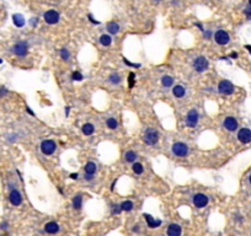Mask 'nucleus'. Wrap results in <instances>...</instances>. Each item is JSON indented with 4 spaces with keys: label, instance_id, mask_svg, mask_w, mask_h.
Wrapping results in <instances>:
<instances>
[{
    "label": "nucleus",
    "instance_id": "nucleus-1",
    "mask_svg": "<svg viewBox=\"0 0 251 236\" xmlns=\"http://www.w3.org/2000/svg\"><path fill=\"white\" fill-rule=\"evenodd\" d=\"M143 140L148 145H155L159 142V132L154 128H148L143 134Z\"/></svg>",
    "mask_w": 251,
    "mask_h": 236
},
{
    "label": "nucleus",
    "instance_id": "nucleus-2",
    "mask_svg": "<svg viewBox=\"0 0 251 236\" xmlns=\"http://www.w3.org/2000/svg\"><path fill=\"white\" fill-rule=\"evenodd\" d=\"M172 154L174 155H176L179 157H185L188 155V151H190V149H188L187 147V144L182 143V142H176V143H174L172 144Z\"/></svg>",
    "mask_w": 251,
    "mask_h": 236
},
{
    "label": "nucleus",
    "instance_id": "nucleus-3",
    "mask_svg": "<svg viewBox=\"0 0 251 236\" xmlns=\"http://www.w3.org/2000/svg\"><path fill=\"white\" fill-rule=\"evenodd\" d=\"M198 119H199V113L196 108H192L191 111H188V113L186 116V124L187 127L190 128H196L198 124Z\"/></svg>",
    "mask_w": 251,
    "mask_h": 236
},
{
    "label": "nucleus",
    "instance_id": "nucleus-4",
    "mask_svg": "<svg viewBox=\"0 0 251 236\" xmlns=\"http://www.w3.org/2000/svg\"><path fill=\"white\" fill-rule=\"evenodd\" d=\"M209 67V62L206 57H197L193 60V69L197 73H204Z\"/></svg>",
    "mask_w": 251,
    "mask_h": 236
},
{
    "label": "nucleus",
    "instance_id": "nucleus-5",
    "mask_svg": "<svg viewBox=\"0 0 251 236\" xmlns=\"http://www.w3.org/2000/svg\"><path fill=\"white\" fill-rule=\"evenodd\" d=\"M57 149V144L52 139H47L41 143V151L44 155H52Z\"/></svg>",
    "mask_w": 251,
    "mask_h": 236
},
{
    "label": "nucleus",
    "instance_id": "nucleus-6",
    "mask_svg": "<svg viewBox=\"0 0 251 236\" xmlns=\"http://www.w3.org/2000/svg\"><path fill=\"white\" fill-rule=\"evenodd\" d=\"M218 91L223 95H232L235 91V87L229 80H222L218 84Z\"/></svg>",
    "mask_w": 251,
    "mask_h": 236
},
{
    "label": "nucleus",
    "instance_id": "nucleus-7",
    "mask_svg": "<svg viewBox=\"0 0 251 236\" xmlns=\"http://www.w3.org/2000/svg\"><path fill=\"white\" fill-rule=\"evenodd\" d=\"M43 19H44V21L48 24V25H55V24H58L59 22V14L55 11V10H48L44 12V15H43Z\"/></svg>",
    "mask_w": 251,
    "mask_h": 236
},
{
    "label": "nucleus",
    "instance_id": "nucleus-8",
    "mask_svg": "<svg viewBox=\"0 0 251 236\" xmlns=\"http://www.w3.org/2000/svg\"><path fill=\"white\" fill-rule=\"evenodd\" d=\"M214 41L217 42L218 44L220 46H224V44H228L229 41H230V37L228 32H225L224 30H218L217 32L214 33Z\"/></svg>",
    "mask_w": 251,
    "mask_h": 236
},
{
    "label": "nucleus",
    "instance_id": "nucleus-9",
    "mask_svg": "<svg viewBox=\"0 0 251 236\" xmlns=\"http://www.w3.org/2000/svg\"><path fill=\"white\" fill-rule=\"evenodd\" d=\"M192 202H193L194 207L201 209V208H204L208 204V197L203 193H197V194H194V196H193Z\"/></svg>",
    "mask_w": 251,
    "mask_h": 236
},
{
    "label": "nucleus",
    "instance_id": "nucleus-10",
    "mask_svg": "<svg viewBox=\"0 0 251 236\" xmlns=\"http://www.w3.org/2000/svg\"><path fill=\"white\" fill-rule=\"evenodd\" d=\"M27 49H29V47H27L26 42H17L12 47V52L15 53L17 57H25L27 54Z\"/></svg>",
    "mask_w": 251,
    "mask_h": 236
},
{
    "label": "nucleus",
    "instance_id": "nucleus-11",
    "mask_svg": "<svg viewBox=\"0 0 251 236\" xmlns=\"http://www.w3.org/2000/svg\"><path fill=\"white\" fill-rule=\"evenodd\" d=\"M238 139L242 144H247L251 142V130L249 128H241L238 132Z\"/></svg>",
    "mask_w": 251,
    "mask_h": 236
},
{
    "label": "nucleus",
    "instance_id": "nucleus-12",
    "mask_svg": "<svg viewBox=\"0 0 251 236\" xmlns=\"http://www.w3.org/2000/svg\"><path fill=\"white\" fill-rule=\"evenodd\" d=\"M238 126H239L238 121H236V118H234V117H227L224 119V122H223V127L229 132L236 130L238 129Z\"/></svg>",
    "mask_w": 251,
    "mask_h": 236
},
{
    "label": "nucleus",
    "instance_id": "nucleus-13",
    "mask_svg": "<svg viewBox=\"0 0 251 236\" xmlns=\"http://www.w3.org/2000/svg\"><path fill=\"white\" fill-rule=\"evenodd\" d=\"M9 200L12 205L19 207V205H21V203H22V196H21V193L17 190H12L9 194Z\"/></svg>",
    "mask_w": 251,
    "mask_h": 236
},
{
    "label": "nucleus",
    "instance_id": "nucleus-14",
    "mask_svg": "<svg viewBox=\"0 0 251 236\" xmlns=\"http://www.w3.org/2000/svg\"><path fill=\"white\" fill-rule=\"evenodd\" d=\"M144 218L146 220V224H148V226L150 229H154V227H159L160 225H161V220H155L154 218L151 217L150 214H144Z\"/></svg>",
    "mask_w": 251,
    "mask_h": 236
},
{
    "label": "nucleus",
    "instance_id": "nucleus-15",
    "mask_svg": "<svg viewBox=\"0 0 251 236\" xmlns=\"http://www.w3.org/2000/svg\"><path fill=\"white\" fill-rule=\"evenodd\" d=\"M59 225L57 224V223H54V221H49V223H47L46 225H44V231L47 232V234H57L58 231H59Z\"/></svg>",
    "mask_w": 251,
    "mask_h": 236
},
{
    "label": "nucleus",
    "instance_id": "nucleus-16",
    "mask_svg": "<svg viewBox=\"0 0 251 236\" xmlns=\"http://www.w3.org/2000/svg\"><path fill=\"white\" fill-rule=\"evenodd\" d=\"M167 236H181V226L177 224H171L167 227Z\"/></svg>",
    "mask_w": 251,
    "mask_h": 236
},
{
    "label": "nucleus",
    "instance_id": "nucleus-17",
    "mask_svg": "<svg viewBox=\"0 0 251 236\" xmlns=\"http://www.w3.org/2000/svg\"><path fill=\"white\" fill-rule=\"evenodd\" d=\"M172 95L177 97V99H182V97L186 95V89L181 85H175L172 87Z\"/></svg>",
    "mask_w": 251,
    "mask_h": 236
},
{
    "label": "nucleus",
    "instance_id": "nucleus-18",
    "mask_svg": "<svg viewBox=\"0 0 251 236\" xmlns=\"http://www.w3.org/2000/svg\"><path fill=\"white\" fill-rule=\"evenodd\" d=\"M12 22L16 27H22L25 26V17L21 14H14L12 15Z\"/></svg>",
    "mask_w": 251,
    "mask_h": 236
},
{
    "label": "nucleus",
    "instance_id": "nucleus-19",
    "mask_svg": "<svg viewBox=\"0 0 251 236\" xmlns=\"http://www.w3.org/2000/svg\"><path fill=\"white\" fill-rule=\"evenodd\" d=\"M81 130H82L84 135H93L94 132H95V127H94V124H91V123H85L81 127Z\"/></svg>",
    "mask_w": 251,
    "mask_h": 236
},
{
    "label": "nucleus",
    "instance_id": "nucleus-20",
    "mask_svg": "<svg viewBox=\"0 0 251 236\" xmlns=\"http://www.w3.org/2000/svg\"><path fill=\"white\" fill-rule=\"evenodd\" d=\"M84 170H85V173H89V175H95V172L97 170V166L95 162L89 161L86 162V165L84 166Z\"/></svg>",
    "mask_w": 251,
    "mask_h": 236
},
{
    "label": "nucleus",
    "instance_id": "nucleus-21",
    "mask_svg": "<svg viewBox=\"0 0 251 236\" xmlns=\"http://www.w3.org/2000/svg\"><path fill=\"white\" fill-rule=\"evenodd\" d=\"M106 27H107V31H108L111 34H117L118 32H120V25H118L117 22H115V21L108 22Z\"/></svg>",
    "mask_w": 251,
    "mask_h": 236
},
{
    "label": "nucleus",
    "instance_id": "nucleus-22",
    "mask_svg": "<svg viewBox=\"0 0 251 236\" xmlns=\"http://www.w3.org/2000/svg\"><path fill=\"white\" fill-rule=\"evenodd\" d=\"M82 207V196L81 194H76V196L73 198V208L76 210L81 209Z\"/></svg>",
    "mask_w": 251,
    "mask_h": 236
},
{
    "label": "nucleus",
    "instance_id": "nucleus-23",
    "mask_svg": "<svg viewBox=\"0 0 251 236\" xmlns=\"http://www.w3.org/2000/svg\"><path fill=\"white\" fill-rule=\"evenodd\" d=\"M121 81H122V78H121V75L118 73H112L108 76V82H110V84H112V85H118Z\"/></svg>",
    "mask_w": 251,
    "mask_h": 236
},
{
    "label": "nucleus",
    "instance_id": "nucleus-24",
    "mask_svg": "<svg viewBox=\"0 0 251 236\" xmlns=\"http://www.w3.org/2000/svg\"><path fill=\"white\" fill-rule=\"evenodd\" d=\"M124 160L127 161V162L133 164V162H136V160H137V154H136L133 150L125 151V154H124Z\"/></svg>",
    "mask_w": 251,
    "mask_h": 236
},
{
    "label": "nucleus",
    "instance_id": "nucleus-25",
    "mask_svg": "<svg viewBox=\"0 0 251 236\" xmlns=\"http://www.w3.org/2000/svg\"><path fill=\"white\" fill-rule=\"evenodd\" d=\"M161 84L164 87H171L174 85V78L170 75H164L161 78Z\"/></svg>",
    "mask_w": 251,
    "mask_h": 236
},
{
    "label": "nucleus",
    "instance_id": "nucleus-26",
    "mask_svg": "<svg viewBox=\"0 0 251 236\" xmlns=\"http://www.w3.org/2000/svg\"><path fill=\"white\" fill-rule=\"evenodd\" d=\"M100 43L103 47H108V46H111V43H112V38H111L110 34H102L100 37Z\"/></svg>",
    "mask_w": 251,
    "mask_h": 236
},
{
    "label": "nucleus",
    "instance_id": "nucleus-27",
    "mask_svg": "<svg viewBox=\"0 0 251 236\" xmlns=\"http://www.w3.org/2000/svg\"><path fill=\"white\" fill-rule=\"evenodd\" d=\"M120 207H121L122 212H131L132 209H133L134 204H133V202H131V200H125V202L120 204Z\"/></svg>",
    "mask_w": 251,
    "mask_h": 236
},
{
    "label": "nucleus",
    "instance_id": "nucleus-28",
    "mask_svg": "<svg viewBox=\"0 0 251 236\" xmlns=\"http://www.w3.org/2000/svg\"><path fill=\"white\" fill-rule=\"evenodd\" d=\"M106 124H107V128L108 129H117L118 128V122H117V119L116 118H113V117H110L106 121Z\"/></svg>",
    "mask_w": 251,
    "mask_h": 236
},
{
    "label": "nucleus",
    "instance_id": "nucleus-29",
    "mask_svg": "<svg viewBox=\"0 0 251 236\" xmlns=\"http://www.w3.org/2000/svg\"><path fill=\"white\" fill-rule=\"evenodd\" d=\"M132 170H133V172L136 175H142L143 171H144V167L141 162H133V165H132Z\"/></svg>",
    "mask_w": 251,
    "mask_h": 236
},
{
    "label": "nucleus",
    "instance_id": "nucleus-30",
    "mask_svg": "<svg viewBox=\"0 0 251 236\" xmlns=\"http://www.w3.org/2000/svg\"><path fill=\"white\" fill-rule=\"evenodd\" d=\"M60 57L63 60H69L70 59V53H69V51L67 49V48H62L60 49Z\"/></svg>",
    "mask_w": 251,
    "mask_h": 236
},
{
    "label": "nucleus",
    "instance_id": "nucleus-31",
    "mask_svg": "<svg viewBox=\"0 0 251 236\" xmlns=\"http://www.w3.org/2000/svg\"><path fill=\"white\" fill-rule=\"evenodd\" d=\"M136 84V74L134 73H129L128 75V86L129 89H132Z\"/></svg>",
    "mask_w": 251,
    "mask_h": 236
},
{
    "label": "nucleus",
    "instance_id": "nucleus-32",
    "mask_svg": "<svg viewBox=\"0 0 251 236\" xmlns=\"http://www.w3.org/2000/svg\"><path fill=\"white\" fill-rule=\"evenodd\" d=\"M72 79L74 81H81L84 79V76H82V74L80 72H74L73 75H72Z\"/></svg>",
    "mask_w": 251,
    "mask_h": 236
},
{
    "label": "nucleus",
    "instance_id": "nucleus-33",
    "mask_svg": "<svg viewBox=\"0 0 251 236\" xmlns=\"http://www.w3.org/2000/svg\"><path fill=\"white\" fill-rule=\"evenodd\" d=\"M123 63H124V64H127L128 67H133V68H139V67H141V64H136V63H131V62H129L128 59H125V58H123Z\"/></svg>",
    "mask_w": 251,
    "mask_h": 236
},
{
    "label": "nucleus",
    "instance_id": "nucleus-34",
    "mask_svg": "<svg viewBox=\"0 0 251 236\" xmlns=\"http://www.w3.org/2000/svg\"><path fill=\"white\" fill-rule=\"evenodd\" d=\"M122 212V209H121V207L120 205H112V214H120Z\"/></svg>",
    "mask_w": 251,
    "mask_h": 236
},
{
    "label": "nucleus",
    "instance_id": "nucleus-35",
    "mask_svg": "<svg viewBox=\"0 0 251 236\" xmlns=\"http://www.w3.org/2000/svg\"><path fill=\"white\" fill-rule=\"evenodd\" d=\"M244 12H245L246 17H247L249 20H251V8H247V9H245V10H244Z\"/></svg>",
    "mask_w": 251,
    "mask_h": 236
},
{
    "label": "nucleus",
    "instance_id": "nucleus-36",
    "mask_svg": "<svg viewBox=\"0 0 251 236\" xmlns=\"http://www.w3.org/2000/svg\"><path fill=\"white\" fill-rule=\"evenodd\" d=\"M8 94V90H6L5 87H0V96H4Z\"/></svg>",
    "mask_w": 251,
    "mask_h": 236
},
{
    "label": "nucleus",
    "instance_id": "nucleus-37",
    "mask_svg": "<svg viewBox=\"0 0 251 236\" xmlns=\"http://www.w3.org/2000/svg\"><path fill=\"white\" fill-rule=\"evenodd\" d=\"M86 180V181H91V180L94 178V175H89V173H85V177H84Z\"/></svg>",
    "mask_w": 251,
    "mask_h": 236
},
{
    "label": "nucleus",
    "instance_id": "nucleus-38",
    "mask_svg": "<svg viewBox=\"0 0 251 236\" xmlns=\"http://www.w3.org/2000/svg\"><path fill=\"white\" fill-rule=\"evenodd\" d=\"M87 17L90 19V21H91L93 24H97V25H99V24H100L99 21H96V20H94V17H93V15H90V14H89V16H87Z\"/></svg>",
    "mask_w": 251,
    "mask_h": 236
},
{
    "label": "nucleus",
    "instance_id": "nucleus-39",
    "mask_svg": "<svg viewBox=\"0 0 251 236\" xmlns=\"http://www.w3.org/2000/svg\"><path fill=\"white\" fill-rule=\"evenodd\" d=\"M78 177H79L78 173H70V178L72 180H78Z\"/></svg>",
    "mask_w": 251,
    "mask_h": 236
},
{
    "label": "nucleus",
    "instance_id": "nucleus-40",
    "mask_svg": "<svg viewBox=\"0 0 251 236\" xmlns=\"http://www.w3.org/2000/svg\"><path fill=\"white\" fill-rule=\"evenodd\" d=\"M26 111H27V112H29V113H30L31 116H34V113H33V111H32V109H31V108H30L29 106H26Z\"/></svg>",
    "mask_w": 251,
    "mask_h": 236
},
{
    "label": "nucleus",
    "instance_id": "nucleus-41",
    "mask_svg": "<svg viewBox=\"0 0 251 236\" xmlns=\"http://www.w3.org/2000/svg\"><path fill=\"white\" fill-rule=\"evenodd\" d=\"M230 57H232V58H234V59H235V58H238V53H235V52H233L232 54H230Z\"/></svg>",
    "mask_w": 251,
    "mask_h": 236
},
{
    "label": "nucleus",
    "instance_id": "nucleus-42",
    "mask_svg": "<svg viewBox=\"0 0 251 236\" xmlns=\"http://www.w3.org/2000/svg\"><path fill=\"white\" fill-rule=\"evenodd\" d=\"M211 34H212L211 32H209V31H207V32L204 33V37H206V38H209V37H211Z\"/></svg>",
    "mask_w": 251,
    "mask_h": 236
},
{
    "label": "nucleus",
    "instance_id": "nucleus-43",
    "mask_svg": "<svg viewBox=\"0 0 251 236\" xmlns=\"http://www.w3.org/2000/svg\"><path fill=\"white\" fill-rule=\"evenodd\" d=\"M69 111H70V107H65V116L68 117V114H69Z\"/></svg>",
    "mask_w": 251,
    "mask_h": 236
},
{
    "label": "nucleus",
    "instance_id": "nucleus-44",
    "mask_svg": "<svg viewBox=\"0 0 251 236\" xmlns=\"http://www.w3.org/2000/svg\"><path fill=\"white\" fill-rule=\"evenodd\" d=\"M1 229H8V224L6 223H4V224H1V226H0Z\"/></svg>",
    "mask_w": 251,
    "mask_h": 236
},
{
    "label": "nucleus",
    "instance_id": "nucleus-45",
    "mask_svg": "<svg viewBox=\"0 0 251 236\" xmlns=\"http://www.w3.org/2000/svg\"><path fill=\"white\" fill-rule=\"evenodd\" d=\"M133 231H134V232H136V231H139V226H138V225H136V226L133 227Z\"/></svg>",
    "mask_w": 251,
    "mask_h": 236
},
{
    "label": "nucleus",
    "instance_id": "nucleus-46",
    "mask_svg": "<svg viewBox=\"0 0 251 236\" xmlns=\"http://www.w3.org/2000/svg\"><path fill=\"white\" fill-rule=\"evenodd\" d=\"M116 182H117V180H116V181H113L112 186H111V190H112V191H113V188H115V185H116Z\"/></svg>",
    "mask_w": 251,
    "mask_h": 236
},
{
    "label": "nucleus",
    "instance_id": "nucleus-47",
    "mask_svg": "<svg viewBox=\"0 0 251 236\" xmlns=\"http://www.w3.org/2000/svg\"><path fill=\"white\" fill-rule=\"evenodd\" d=\"M245 48H246V49H247V51L251 53V46H245Z\"/></svg>",
    "mask_w": 251,
    "mask_h": 236
},
{
    "label": "nucleus",
    "instance_id": "nucleus-48",
    "mask_svg": "<svg viewBox=\"0 0 251 236\" xmlns=\"http://www.w3.org/2000/svg\"><path fill=\"white\" fill-rule=\"evenodd\" d=\"M154 1H155V3H160V1H161V0H154Z\"/></svg>",
    "mask_w": 251,
    "mask_h": 236
},
{
    "label": "nucleus",
    "instance_id": "nucleus-49",
    "mask_svg": "<svg viewBox=\"0 0 251 236\" xmlns=\"http://www.w3.org/2000/svg\"><path fill=\"white\" fill-rule=\"evenodd\" d=\"M249 181H250V183H251V175H250V177H249Z\"/></svg>",
    "mask_w": 251,
    "mask_h": 236
},
{
    "label": "nucleus",
    "instance_id": "nucleus-50",
    "mask_svg": "<svg viewBox=\"0 0 251 236\" xmlns=\"http://www.w3.org/2000/svg\"><path fill=\"white\" fill-rule=\"evenodd\" d=\"M249 4H250V6H251V0H249Z\"/></svg>",
    "mask_w": 251,
    "mask_h": 236
},
{
    "label": "nucleus",
    "instance_id": "nucleus-51",
    "mask_svg": "<svg viewBox=\"0 0 251 236\" xmlns=\"http://www.w3.org/2000/svg\"><path fill=\"white\" fill-rule=\"evenodd\" d=\"M0 236H1V235H0Z\"/></svg>",
    "mask_w": 251,
    "mask_h": 236
}]
</instances>
